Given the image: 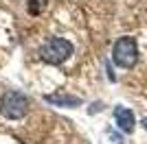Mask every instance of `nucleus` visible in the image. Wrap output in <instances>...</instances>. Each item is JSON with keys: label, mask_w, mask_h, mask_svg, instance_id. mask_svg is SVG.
I'll return each mask as SVG.
<instances>
[{"label": "nucleus", "mask_w": 147, "mask_h": 144, "mask_svg": "<svg viewBox=\"0 0 147 144\" xmlns=\"http://www.w3.org/2000/svg\"><path fill=\"white\" fill-rule=\"evenodd\" d=\"M31 109V101L29 96H24L18 90H9L0 96V114L7 120H20L29 114Z\"/></svg>", "instance_id": "1"}, {"label": "nucleus", "mask_w": 147, "mask_h": 144, "mask_svg": "<svg viewBox=\"0 0 147 144\" xmlns=\"http://www.w3.org/2000/svg\"><path fill=\"white\" fill-rule=\"evenodd\" d=\"M75 53V46L64 37H51L49 42L40 48V59L49 66H61L70 55Z\"/></svg>", "instance_id": "2"}, {"label": "nucleus", "mask_w": 147, "mask_h": 144, "mask_svg": "<svg viewBox=\"0 0 147 144\" xmlns=\"http://www.w3.org/2000/svg\"><path fill=\"white\" fill-rule=\"evenodd\" d=\"M112 61L119 68H123V70H129V68L136 66V61H138V44H136L134 37L123 35L114 42V46H112Z\"/></svg>", "instance_id": "3"}, {"label": "nucleus", "mask_w": 147, "mask_h": 144, "mask_svg": "<svg viewBox=\"0 0 147 144\" xmlns=\"http://www.w3.org/2000/svg\"><path fill=\"white\" fill-rule=\"evenodd\" d=\"M114 122H117L119 131H123V133H134V129H136L134 111L127 109V107H123V105H119V107L114 109Z\"/></svg>", "instance_id": "4"}, {"label": "nucleus", "mask_w": 147, "mask_h": 144, "mask_svg": "<svg viewBox=\"0 0 147 144\" xmlns=\"http://www.w3.org/2000/svg\"><path fill=\"white\" fill-rule=\"evenodd\" d=\"M46 101L51 105H57V107H77V105H81V98L70 96V94H51L46 96Z\"/></svg>", "instance_id": "5"}, {"label": "nucleus", "mask_w": 147, "mask_h": 144, "mask_svg": "<svg viewBox=\"0 0 147 144\" xmlns=\"http://www.w3.org/2000/svg\"><path fill=\"white\" fill-rule=\"evenodd\" d=\"M26 9L31 15H40L46 9V0H26Z\"/></svg>", "instance_id": "6"}, {"label": "nucleus", "mask_w": 147, "mask_h": 144, "mask_svg": "<svg viewBox=\"0 0 147 144\" xmlns=\"http://www.w3.org/2000/svg\"><path fill=\"white\" fill-rule=\"evenodd\" d=\"M143 129H145V131H147V118L143 120Z\"/></svg>", "instance_id": "7"}]
</instances>
